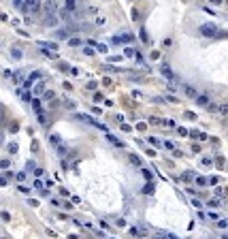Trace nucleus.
Returning <instances> with one entry per match:
<instances>
[{
    "mask_svg": "<svg viewBox=\"0 0 228 239\" xmlns=\"http://www.w3.org/2000/svg\"><path fill=\"white\" fill-rule=\"evenodd\" d=\"M198 32H200V36H207V39L209 36H218V26L215 24H203Z\"/></svg>",
    "mask_w": 228,
    "mask_h": 239,
    "instance_id": "f257e3e1",
    "label": "nucleus"
},
{
    "mask_svg": "<svg viewBox=\"0 0 228 239\" xmlns=\"http://www.w3.org/2000/svg\"><path fill=\"white\" fill-rule=\"evenodd\" d=\"M21 9H24L26 13H39V9H41V0H26V2L21 4Z\"/></svg>",
    "mask_w": 228,
    "mask_h": 239,
    "instance_id": "f03ea898",
    "label": "nucleus"
},
{
    "mask_svg": "<svg viewBox=\"0 0 228 239\" xmlns=\"http://www.w3.org/2000/svg\"><path fill=\"white\" fill-rule=\"evenodd\" d=\"M60 21V17H58V13H45V19H43V24L47 26V28H53Z\"/></svg>",
    "mask_w": 228,
    "mask_h": 239,
    "instance_id": "7ed1b4c3",
    "label": "nucleus"
},
{
    "mask_svg": "<svg viewBox=\"0 0 228 239\" xmlns=\"http://www.w3.org/2000/svg\"><path fill=\"white\" fill-rule=\"evenodd\" d=\"M43 9H45V13H58V2L56 0H45Z\"/></svg>",
    "mask_w": 228,
    "mask_h": 239,
    "instance_id": "20e7f679",
    "label": "nucleus"
},
{
    "mask_svg": "<svg viewBox=\"0 0 228 239\" xmlns=\"http://www.w3.org/2000/svg\"><path fill=\"white\" fill-rule=\"evenodd\" d=\"M68 34H70V30H66V28H64V30H58V32H56V39H58V41H64V39H68Z\"/></svg>",
    "mask_w": 228,
    "mask_h": 239,
    "instance_id": "39448f33",
    "label": "nucleus"
},
{
    "mask_svg": "<svg viewBox=\"0 0 228 239\" xmlns=\"http://www.w3.org/2000/svg\"><path fill=\"white\" fill-rule=\"evenodd\" d=\"M196 105H200V107H207V105H209V98H207L205 94H198V96H196Z\"/></svg>",
    "mask_w": 228,
    "mask_h": 239,
    "instance_id": "423d86ee",
    "label": "nucleus"
},
{
    "mask_svg": "<svg viewBox=\"0 0 228 239\" xmlns=\"http://www.w3.org/2000/svg\"><path fill=\"white\" fill-rule=\"evenodd\" d=\"M160 73L164 75V77H169V79H173V70L169 68V64H162V68H160Z\"/></svg>",
    "mask_w": 228,
    "mask_h": 239,
    "instance_id": "0eeeda50",
    "label": "nucleus"
},
{
    "mask_svg": "<svg viewBox=\"0 0 228 239\" xmlns=\"http://www.w3.org/2000/svg\"><path fill=\"white\" fill-rule=\"evenodd\" d=\"M60 19L70 21V19H73V17H70V11H68V9H60Z\"/></svg>",
    "mask_w": 228,
    "mask_h": 239,
    "instance_id": "6e6552de",
    "label": "nucleus"
},
{
    "mask_svg": "<svg viewBox=\"0 0 228 239\" xmlns=\"http://www.w3.org/2000/svg\"><path fill=\"white\" fill-rule=\"evenodd\" d=\"M183 92H186L188 96H192V98H196V96H198V94H196V90H194L192 85H183Z\"/></svg>",
    "mask_w": 228,
    "mask_h": 239,
    "instance_id": "1a4fd4ad",
    "label": "nucleus"
},
{
    "mask_svg": "<svg viewBox=\"0 0 228 239\" xmlns=\"http://www.w3.org/2000/svg\"><path fill=\"white\" fill-rule=\"evenodd\" d=\"M34 94H45V81H39V83H36Z\"/></svg>",
    "mask_w": 228,
    "mask_h": 239,
    "instance_id": "9d476101",
    "label": "nucleus"
},
{
    "mask_svg": "<svg viewBox=\"0 0 228 239\" xmlns=\"http://www.w3.org/2000/svg\"><path fill=\"white\" fill-rule=\"evenodd\" d=\"M75 7H77V0H66V9L68 11H75Z\"/></svg>",
    "mask_w": 228,
    "mask_h": 239,
    "instance_id": "9b49d317",
    "label": "nucleus"
},
{
    "mask_svg": "<svg viewBox=\"0 0 228 239\" xmlns=\"http://www.w3.org/2000/svg\"><path fill=\"white\" fill-rule=\"evenodd\" d=\"M218 113H228V102H222L218 107Z\"/></svg>",
    "mask_w": 228,
    "mask_h": 239,
    "instance_id": "f8f14e48",
    "label": "nucleus"
},
{
    "mask_svg": "<svg viewBox=\"0 0 228 239\" xmlns=\"http://www.w3.org/2000/svg\"><path fill=\"white\" fill-rule=\"evenodd\" d=\"M124 56H126V58H132V56H134V49H132V47H126V53H124Z\"/></svg>",
    "mask_w": 228,
    "mask_h": 239,
    "instance_id": "ddd939ff",
    "label": "nucleus"
},
{
    "mask_svg": "<svg viewBox=\"0 0 228 239\" xmlns=\"http://www.w3.org/2000/svg\"><path fill=\"white\" fill-rule=\"evenodd\" d=\"M151 190H154V184H151V182H149V184H147V186H145V188H143V192H145V194H149V192H151Z\"/></svg>",
    "mask_w": 228,
    "mask_h": 239,
    "instance_id": "4468645a",
    "label": "nucleus"
},
{
    "mask_svg": "<svg viewBox=\"0 0 228 239\" xmlns=\"http://www.w3.org/2000/svg\"><path fill=\"white\" fill-rule=\"evenodd\" d=\"M68 43H70L73 47H79V45H81V39H70Z\"/></svg>",
    "mask_w": 228,
    "mask_h": 239,
    "instance_id": "2eb2a0df",
    "label": "nucleus"
},
{
    "mask_svg": "<svg viewBox=\"0 0 228 239\" xmlns=\"http://www.w3.org/2000/svg\"><path fill=\"white\" fill-rule=\"evenodd\" d=\"M130 162H132V165H141V160H139V156H132V154H130Z\"/></svg>",
    "mask_w": 228,
    "mask_h": 239,
    "instance_id": "dca6fc26",
    "label": "nucleus"
},
{
    "mask_svg": "<svg viewBox=\"0 0 228 239\" xmlns=\"http://www.w3.org/2000/svg\"><path fill=\"white\" fill-rule=\"evenodd\" d=\"M196 184H198V186H205V184H207V179H205V177H196Z\"/></svg>",
    "mask_w": 228,
    "mask_h": 239,
    "instance_id": "f3484780",
    "label": "nucleus"
},
{
    "mask_svg": "<svg viewBox=\"0 0 228 239\" xmlns=\"http://www.w3.org/2000/svg\"><path fill=\"white\" fill-rule=\"evenodd\" d=\"M11 56H13V58H17V60H19V58H21V51H19V49H13V51H11Z\"/></svg>",
    "mask_w": 228,
    "mask_h": 239,
    "instance_id": "a211bd4d",
    "label": "nucleus"
},
{
    "mask_svg": "<svg viewBox=\"0 0 228 239\" xmlns=\"http://www.w3.org/2000/svg\"><path fill=\"white\" fill-rule=\"evenodd\" d=\"M64 105H66L68 109H75V102H73V100H64Z\"/></svg>",
    "mask_w": 228,
    "mask_h": 239,
    "instance_id": "6ab92c4d",
    "label": "nucleus"
},
{
    "mask_svg": "<svg viewBox=\"0 0 228 239\" xmlns=\"http://www.w3.org/2000/svg\"><path fill=\"white\" fill-rule=\"evenodd\" d=\"M0 218H2V220H7V222H9V220H11V216L7 214V211H2V214H0Z\"/></svg>",
    "mask_w": 228,
    "mask_h": 239,
    "instance_id": "aec40b11",
    "label": "nucleus"
},
{
    "mask_svg": "<svg viewBox=\"0 0 228 239\" xmlns=\"http://www.w3.org/2000/svg\"><path fill=\"white\" fill-rule=\"evenodd\" d=\"M183 115H186L188 120H196V115H194V113H190V111H186V113H183Z\"/></svg>",
    "mask_w": 228,
    "mask_h": 239,
    "instance_id": "412c9836",
    "label": "nucleus"
},
{
    "mask_svg": "<svg viewBox=\"0 0 228 239\" xmlns=\"http://www.w3.org/2000/svg\"><path fill=\"white\" fill-rule=\"evenodd\" d=\"M39 122H41V124H45V122H47V117H45V115H43V113H41V111H39Z\"/></svg>",
    "mask_w": 228,
    "mask_h": 239,
    "instance_id": "4be33fe9",
    "label": "nucleus"
},
{
    "mask_svg": "<svg viewBox=\"0 0 228 239\" xmlns=\"http://www.w3.org/2000/svg\"><path fill=\"white\" fill-rule=\"evenodd\" d=\"M218 205H220V201H218V199H213V201L209 203V207H218Z\"/></svg>",
    "mask_w": 228,
    "mask_h": 239,
    "instance_id": "5701e85b",
    "label": "nucleus"
},
{
    "mask_svg": "<svg viewBox=\"0 0 228 239\" xmlns=\"http://www.w3.org/2000/svg\"><path fill=\"white\" fill-rule=\"evenodd\" d=\"M143 175L147 177V179H151V171H149V169H143Z\"/></svg>",
    "mask_w": 228,
    "mask_h": 239,
    "instance_id": "b1692460",
    "label": "nucleus"
},
{
    "mask_svg": "<svg viewBox=\"0 0 228 239\" xmlns=\"http://www.w3.org/2000/svg\"><path fill=\"white\" fill-rule=\"evenodd\" d=\"M32 107H34L36 111H41V102H39V100H34V102H32Z\"/></svg>",
    "mask_w": 228,
    "mask_h": 239,
    "instance_id": "393cba45",
    "label": "nucleus"
},
{
    "mask_svg": "<svg viewBox=\"0 0 228 239\" xmlns=\"http://www.w3.org/2000/svg\"><path fill=\"white\" fill-rule=\"evenodd\" d=\"M9 152H11V154H13V152H17V145H15V143H11V145H9Z\"/></svg>",
    "mask_w": 228,
    "mask_h": 239,
    "instance_id": "a878e982",
    "label": "nucleus"
},
{
    "mask_svg": "<svg viewBox=\"0 0 228 239\" xmlns=\"http://www.w3.org/2000/svg\"><path fill=\"white\" fill-rule=\"evenodd\" d=\"M83 51H85V56H92V53H94V49H92V47H85Z\"/></svg>",
    "mask_w": 228,
    "mask_h": 239,
    "instance_id": "bb28decb",
    "label": "nucleus"
},
{
    "mask_svg": "<svg viewBox=\"0 0 228 239\" xmlns=\"http://www.w3.org/2000/svg\"><path fill=\"white\" fill-rule=\"evenodd\" d=\"M162 145H164L166 150H173V143H171V141H164V143H162Z\"/></svg>",
    "mask_w": 228,
    "mask_h": 239,
    "instance_id": "cd10ccee",
    "label": "nucleus"
},
{
    "mask_svg": "<svg viewBox=\"0 0 228 239\" xmlns=\"http://www.w3.org/2000/svg\"><path fill=\"white\" fill-rule=\"evenodd\" d=\"M130 39H132V36H130V34H124V36H122V43H128Z\"/></svg>",
    "mask_w": 228,
    "mask_h": 239,
    "instance_id": "c85d7f7f",
    "label": "nucleus"
},
{
    "mask_svg": "<svg viewBox=\"0 0 228 239\" xmlns=\"http://www.w3.org/2000/svg\"><path fill=\"white\" fill-rule=\"evenodd\" d=\"M34 188H39V190L43 188V182H41V179H36V182H34Z\"/></svg>",
    "mask_w": 228,
    "mask_h": 239,
    "instance_id": "c756f323",
    "label": "nucleus"
},
{
    "mask_svg": "<svg viewBox=\"0 0 228 239\" xmlns=\"http://www.w3.org/2000/svg\"><path fill=\"white\" fill-rule=\"evenodd\" d=\"M200 162H203L205 167H209V165H211V158H203V160H200Z\"/></svg>",
    "mask_w": 228,
    "mask_h": 239,
    "instance_id": "7c9ffc66",
    "label": "nucleus"
},
{
    "mask_svg": "<svg viewBox=\"0 0 228 239\" xmlns=\"http://www.w3.org/2000/svg\"><path fill=\"white\" fill-rule=\"evenodd\" d=\"M13 4H15V7H21V4H24V0H13Z\"/></svg>",
    "mask_w": 228,
    "mask_h": 239,
    "instance_id": "2f4dec72",
    "label": "nucleus"
},
{
    "mask_svg": "<svg viewBox=\"0 0 228 239\" xmlns=\"http://www.w3.org/2000/svg\"><path fill=\"white\" fill-rule=\"evenodd\" d=\"M211 2H215V4H220V2H222V0H211Z\"/></svg>",
    "mask_w": 228,
    "mask_h": 239,
    "instance_id": "473e14b6",
    "label": "nucleus"
},
{
    "mask_svg": "<svg viewBox=\"0 0 228 239\" xmlns=\"http://www.w3.org/2000/svg\"><path fill=\"white\" fill-rule=\"evenodd\" d=\"M0 143H2V135H0Z\"/></svg>",
    "mask_w": 228,
    "mask_h": 239,
    "instance_id": "72a5a7b5",
    "label": "nucleus"
}]
</instances>
